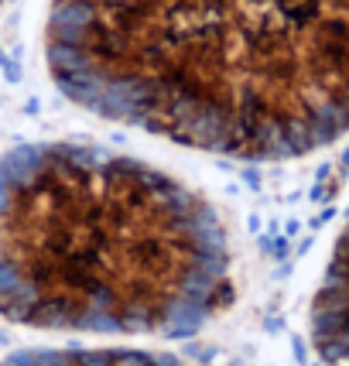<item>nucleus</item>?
I'll return each mask as SVG.
<instances>
[{"label": "nucleus", "instance_id": "2", "mask_svg": "<svg viewBox=\"0 0 349 366\" xmlns=\"http://www.w3.org/2000/svg\"><path fill=\"white\" fill-rule=\"evenodd\" d=\"M230 298L226 230L178 178L89 144H28L0 157L4 318L178 339Z\"/></svg>", "mask_w": 349, "mask_h": 366}, {"label": "nucleus", "instance_id": "1", "mask_svg": "<svg viewBox=\"0 0 349 366\" xmlns=\"http://www.w3.org/2000/svg\"><path fill=\"white\" fill-rule=\"evenodd\" d=\"M45 52L82 110L182 148L288 161L349 134V0H55Z\"/></svg>", "mask_w": 349, "mask_h": 366}, {"label": "nucleus", "instance_id": "4", "mask_svg": "<svg viewBox=\"0 0 349 366\" xmlns=\"http://www.w3.org/2000/svg\"><path fill=\"white\" fill-rule=\"evenodd\" d=\"M0 366H185L174 356L144 349H21Z\"/></svg>", "mask_w": 349, "mask_h": 366}, {"label": "nucleus", "instance_id": "5", "mask_svg": "<svg viewBox=\"0 0 349 366\" xmlns=\"http://www.w3.org/2000/svg\"><path fill=\"white\" fill-rule=\"evenodd\" d=\"M0 7H4V0H0Z\"/></svg>", "mask_w": 349, "mask_h": 366}, {"label": "nucleus", "instance_id": "3", "mask_svg": "<svg viewBox=\"0 0 349 366\" xmlns=\"http://www.w3.org/2000/svg\"><path fill=\"white\" fill-rule=\"evenodd\" d=\"M311 343L326 366H349V219L311 301Z\"/></svg>", "mask_w": 349, "mask_h": 366}]
</instances>
